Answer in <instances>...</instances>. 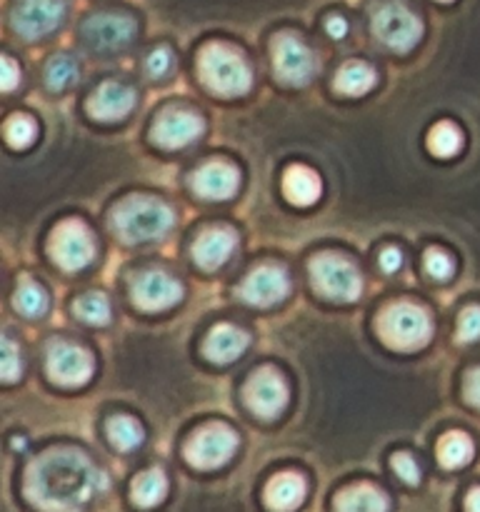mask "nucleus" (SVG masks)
<instances>
[{
	"label": "nucleus",
	"mask_w": 480,
	"mask_h": 512,
	"mask_svg": "<svg viewBox=\"0 0 480 512\" xmlns=\"http://www.w3.org/2000/svg\"><path fill=\"white\" fill-rule=\"evenodd\" d=\"M108 480L85 455L50 450L33 460L25 475V498L43 510H73L103 493Z\"/></svg>",
	"instance_id": "f257e3e1"
},
{
	"label": "nucleus",
	"mask_w": 480,
	"mask_h": 512,
	"mask_svg": "<svg viewBox=\"0 0 480 512\" xmlns=\"http://www.w3.org/2000/svg\"><path fill=\"white\" fill-rule=\"evenodd\" d=\"M173 210L158 198L133 195L125 198L113 213V228L125 243H148L170 233L173 228Z\"/></svg>",
	"instance_id": "f03ea898"
},
{
	"label": "nucleus",
	"mask_w": 480,
	"mask_h": 512,
	"mask_svg": "<svg viewBox=\"0 0 480 512\" xmlns=\"http://www.w3.org/2000/svg\"><path fill=\"white\" fill-rule=\"evenodd\" d=\"M200 80L215 95H245L253 85V73L243 55L225 43H208L198 55Z\"/></svg>",
	"instance_id": "7ed1b4c3"
},
{
	"label": "nucleus",
	"mask_w": 480,
	"mask_h": 512,
	"mask_svg": "<svg viewBox=\"0 0 480 512\" xmlns=\"http://www.w3.org/2000/svg\"><path fill=\"white\" fill-rule=\"evenodd\" d=\"M378 335L388 348L413 353L428 345L433 335V320L428 310L415 303H393L380 313Z\"/></svg>",
	"instance_id": "20e7f679"
},
{
	"label": "nucleus",
	"mask_w": 480,
	"mask_h": 512,
	"mask_svg": "<svg viewBox=\"0 0 480 512\" xmlns=\"http://www.w3.org/2000/svg\"><path fill=\"white\" fill-rule=\"evenodd\" d=\"M310 280L323 298L335 300V303H353L363 293L358 268L343 255H315L310 260Z\"/></svg>",
	"instance_id": "39448f33"
},
{
	"label": "nucleus",
	"mask_w": 480,
	"mask_h": 512,
	"mask_svg": "<svg viewBox=\"0 0 480 512\" xmlns=\"http://www.w3.org/2000/svg\"><path fill=\"white\" fill-rule=\"evenodd\" d=\"M373 33L385 48L395 53H408L423 38V23L403 3H385L373 15Z\"/></svg>",
	"instance_id": "423d86ee"
},
{
	"label": "nucleus",
	"mask_w": 480,
	"mask_h": 512,
	"mask_svg": "<svg viewBox=\"0 0 480 512\" xmlns=\"http://www.w3.org/2000/svg\"><path fill=\"white\" fill-rule=\"evenodd\" d=\"M48 253L63 270H83L95 260V238L80 220H63L50 235Z\"/></svg>",
	"instance_id": "0eeeda50"
},
{
	"label": "nucleus",
	"mask_w": 480,
	"mask_h": 512,
	"mask_svg": "<svg viewBox=\"0 0 480 512\" xmlns=\"http://www.w3.org/2000/svg\"><path fill=\"white\" fill-rule=\"evenodd\" d=\"M238 450V435L223 423H210L185 443V460L198 470H215L228 463Z\"/></svg>",
	"instance_id": "6e6552de"
},
{
	"label": "nucleus",
	"mask_w": 480,
	"mask_h": 512,
	"mask_svg": "<svg viewBox=\"0 0 480 512\" xmlns=\"http://www.w3.org/2000/svg\"><path fill=\"white\" fill-rule=\"evenodd\" d=\"M45 370H48V378L53 380L55 385H63V388H80V385H85L93 378L95 360L93 355L85 348H80V345L55 340L48 348Z\"/></svg>",
	"instance_id": "1a4fd4ad"
},
{
	"label": "nucleus",
	"mask_w": 480,
	"mask_h": 512,
	"mask_svg": "<svg viewBox=\"0 0 480 512\" xmlns=\"http://www.w3.org/2000/svg\"><path fill=\"white\" fill-rule=\"evenodd\" d=\"M275 73L288 85H305L315 73V55L293 33H280L273 40Z\"/></svg>",
	"instance_id": "9d476101"
},
{
	"label": "nucleus",
	"mask_w": 480,
	"mask_h": 512,
	"mask_svg": "<svg viewBox=\"0 0 480 512\" xmlns=\"http://www.w3.org/2000/svg\"><path fill=\"white\" fill-rule=\"evenodd\" d=\"M183 293V285L173 275L160 273V270H145V273L135 275L133 283H130L133 303L140 310H148V313L173 308V305H178L183 300Z\"/></svg>",
	"instance_id": "9b49d317"
},
{
	"label": "nucleus",
	"mask_w": 480,
	"mask_h": 512,
	"mask_svg": "<svg viewBox=\"0 0 480 512\" xmlns=\"http://www.w3.org/2000/svg\"><path fill=\"white\" fill-rule=\"evenodd\" d=\"M243 400L258 418H275L288 405V385L273 368H263L248 378L243 388Z\"/></svg>",
	"instance_id": "f8f14e48"
},
{
	"label": "nucleus",
	"mask_w": 480,
	"mask_h": 512,
	"mask_svg": "<svg viewBox=\"0 0 480 512\" xmlns=\"http://www.w3.org/2000/svg\"><path fill=\"white\" fill-rule=\"evenodd\" d=\"M65 18L63 0H18L13 10V28L23 38L38 40L53 33Z\"/></svg>",
	"instance_id": "ddd939ff"
},
{
	"label": "nucleus",
	"mask_w": 480,
	"mask_h": 512,
	"mask_svg": "<svg viewBox=\"0 0 480 512\" xmlns=\"http://www.w3.org/2000/svg\"><path fill=\"white\" fill-rule=\"evenodd\" d=\"M290 293V278L285 268L273 263H265L255 268L253 273L245 278L240 285V298L245 303L255 305V308H270V305L280 303L285 295Z\"/></svg>",
	"instance_id": "4468645a"
},
{
	"label": "nucleus",
	"mask_w": 480,
	"mask_h": 512,
	"mask_svg": "<svg viewBox=\"0 0 480 512\" xmlns=\"http://www.w3.org/2000/svg\"><path fill=\"white\" fill-rule=\"evenodd\" d=\"M135 30H138V23L130 15L100 13L85 23L83 33L95 50L115 53V50H123L125 45H130V40L135 38Z\"/></svg>",
	"instance_id": "2eb2a0df"
},
{
	"label": "nucleus",
	"mask_w": 480,
	"mask_h": 512,
	"mask_svg": "<svg viewBox=\"0 0 480 512\" xmlns=\"http://www.w3.org/2000/svg\"><path fill=\"white\" fill-rule=\"evenodd\" d=\"M205 123L200 115L190 113V110H168L158 118L153 128V140L160 148L178 150L185 145L195 143L203 135Z\"/></svg>",
	"instance_id": "dca6fc26"
},
{
	"label": "nucleus",
	"mask_w": 480,
	"mask_h": 512,
	"mask_svg": "<svg viewBox=\"0 0 480 512\" xmlns=\"http://www.w3.org/2000/svg\"><path fill=\"white\" fill-rule=\"evenodd\" d=\"M135 105V90L130 85L120 83V80H105L100 88H95V93L90 95L85 108L93 115L95 120H103V123H115V120H123L125 115L133 110Z\"/></svg>",
	"instance_id": "f3484780"
},
{
	"label": "nucleus",
	"mask_w": 480,
	"mask_h": 512,
	"mask_svg": "<svg viewBox=\"0 0 480 512\" xmlns=\"http://www.w3.org/2000/svg\"><path fill=\"white\" fill-rule=\"evenodd\" d=\"M240 185V173L233 163L225 160H210L193 175V190L205 200H228L233 198Z\"/></svg>",
	"instance_id": "a211bd4d"
},
{
	"label": "nucleus",
	"mask_w": 480,
	"mask_h": 512,
	"mask_svg": "<svg viewBox=\"0 0 480 512\" xmlns=\"http://www.w3.org/2000/svg\"><path fill=\"white\" fill-rule=\"evenodd\" d=\"M235 245H238V235L233 228H225V225L208 228L193 243V258L203 270H218L220 265L228 263Z\"/></svg>",
	"instance_id": "6ab92c4d"
},
{
	"label": "nucleus",
	"mask_w": 480,
	"mask_h": 512,
	"mask_svg": "<svg viewBox=\"0 0 480 512\" xmlns=\"http://www.w3.org/2000/svg\"><path fill=\"white\" fill-rule=\"evenodd\" d=\"M250 345V335L245 333V330L235 328V325L230 323H223L218 325V328H213V333L205 338L203 343V353L205 358L213 360V363H233V360H238L240 355L248 350Z\"/></svg>",
	"instance_id": "aec40b11"
},
{
	"label": "nucleus",
	"mask_w": 480,
	"mask_h": 512,
	"mask_svg": "<svg viewBox=\"0 0 480 512\" xmlns=\"http://www.w3.org/2000/svg\"><path fill=\"white\" fill-rule=\"evenodd\" d=\"M283 193L298 208H308V205L318 203L320 193H323V183H320L318 173L305 165H290L283 175Z\"/></svg>",
	"instance_id": "412c9836"
},
{
	"label": "nucleus",
	"mask_w": 480,
	"mask_h": 512,
	"mask_svg": "<svg viewBox=\"0 0 480 512\" xmlns=\"http://www.w3.org/2000/svg\"><path fill=\"white\" fill-rule=\"evenodd\" d=\"M305 480L295 473H280L265 485V503L273 510H293L303 503Z\"/></svg>",
	"instance_id": "4be33fe9"
},
{
	"label": "nucleus",
	"mask_w": 480,
	"mask_h": 512,
	"mask_svg": "<svg viewBox=\"0 0 480 512\" xmlns=\"http://www.w3.org/2000/svg\"><path fill=\"white\" fill-rule=\"evenodd\" d=\"M375 85V70L368 63L350 60L335 75V88L345 95H363Z\"/></svg>",
	"instance_id": "5701e85b"
},
{
	"label": "nucleus",
	"mask_w": 480,
	"mask_h": 512,
	"mask_svg": "<svg viewBox=\"0 0 480 512\" xmlns=\"http://www.w3.org/2000/svg\"><path fill=\"white\" fill-rule=\"evenodd\" d=\"M473 440L465 433H445L438 443V460L443 468H463L473 460Z\"/></svg>",
	"instance_id": "b1692460"
},
{
	"label": "nucleus",
	"mask_w": 480,
	"mask_h": 512,
	"mask_svg": "<svg viewBox=\"0 0 480 512\" xmlns=\"http://www.w3.org/2000/svg\"><path fill=\"white\" fill-rule=\"evenodd\" d=\"M168 493V478L163 470H145L133 480V503L140 508H153Z\"/></svg>",
	"instance_id": "393cba45"
},
{
	"label": "nucleus",
	"mask_w": 480,
	"mask_h": 512,
	"mask_svg": "<svg viewBox=\"0 0 480 512\" xmlns=\"http://www.w3.org/2000/svg\"><path fill=\"white\" fill-rule=\"evenodd\" d=\"M340 510H388L390 503L380 490H375L373 485H355L348 488L345 493H340V498L335 500Z\"/></svg>",
	"instance_id": "a878e982"
},
{
	"label": "nucleus",
	"mask_w": 480,
	"mask_h": 512,
	"mask_svg": "<svg viewBox=\"0 0 480 512\" xmlns=\"http://www.w3.org/2000/svg\"><path fill=\"white\" fill-rule=\"evenodd\" d=\"M105 430H108V438L113 443V448L123 450V453H130V450L138 448L145 438L138 420L128 418V415H115V418H110Z\"/></svg>",
	"instance_id": "bb28decb"
},
{
	"label": "nucleus",
	"mask_w": 480,
	"mask_h": 512,
	"mask_svg": "<svg viewBox=\"0 0 480 512\" xmlns=\"http://www.w3.org/2000/svg\"><path fill=\"white\" fill-rule=\"evenodd\" d=\"M463 148V133L455 123L443 120V123H435L428 133V150L435 158H453L458 150Z\"/></svg>",
	"instance_id": "cd10ccee"
},
{
	"label": "nucleus",
	"mask_w": 480,
	"mask_h": 512,
	"mask_svg": "<svg viewBox=\"0 0 480 512\" xmlns=\"http://www.w3.org/2000/svg\"><path fill=\"white\" fill-rule=\"evenodd\" d=\"M48 303H50L48 293H45L38 283H33V280H23V283L18 285V290H15L13 305L20 310V313L28 315V318L45 315Z\"/></svg>",
	"instance_id": "c85d7f7f"
},
{
	"label": "nucleus",
	"mask_w": 480,
	"mask_h": 512,
	"mask_svg": "<svg viewBox=\"0 0 480 512\" xmlns=\"http://www.w3.org/2000/svg\"><path fill=\"white\" fill-rule=\"evenodd\" d=\"M75 313L88 325H108L110 323V300L103 293H88L75 303Z\"/></svg>",
	"instance_id": "c756f323"
},
{
	"label": "nucleus",
	"mask_w": 480,
	"mask_h": 512,
	"mask_svg": "<svg viewBox=\"0 0 480 512\" xmlns=\"http://www.w3.org/2000/svg\"><path fill=\"white\" fill-rule=\"evenodd\" d=\"M38 138V125L28 115H13V118L5 123V140H8L10 148H28Z\"/></svg>",
	"instance_id": "7c9ffc66"
},
{
	"label": "nucleus",
	"mask_w": 480,
	"mask_h": 512,
	"mask_svg": "<svg viewBox=\"0 0 480 512\" xmlns=\"http://www.w3.org/2000/svg\"><path fill=\"white\" fill-rule=\"evenodd\" d=\"M75 75H78V68H75L73 58H68V55H55L45 65V83H48L50 90H58V93L73 85Z\"/></svg>",
	"instance_id": "2f4dec72"
},
{
	"label": "nucleus",
	"mask_w": 480,
	"mask_h": 512,
	"mask_svg": "<svg viewBox=\"0 0 480 512\" xmlns=\"http://www.w3.org/2000/svg\"><path fill=\"white\" fill-rule=\"evenodd\" d=\"M23 375V360H20L18 345L5 335L3 338V383H15Z\"/></svg>",
	"instance_id": "473e14b6"
},
{
	"label": "nucleus",
	"mask_w": 480,
	"mask_h": 512,
	"mask_svg": "<svg viewBox=\"0 0 480 512\" xmlns=\"http://www.w3.org/2000/svg\"><path fill=\"white\" fill-rule=\"evenodd\" d=\"M425 270H428L435 280H448L450 275H453L455 263L448 253H443V250L438 248H430L428 253H425Z\"/></svg>",
	"instance_id": "72a5a7b5"
},
{
	"label": "nucleus",
	"mask_w": 480,
	"mask_h": 512,
	"mask_svg": "<svg viewBox=\"0 0 480 512\" xmlns=\"http://www.w3.org/2000/svg\"><path fill=\"white\" fill-rule=\"evenodd\" d=\"M458 340H463V343H475V340H480V308L478 305H470V308H465L463 315H460Z\"/></svg>",
	"instance_id": "f704fd0d"
},
{
	"label": "nucleus",
	"mask_w": 480,
	"mask_h": 512,
	"mask_svg": "<svg viewBox=\"0 0 480 512\" xmlns=\"http://www.w3.org/2000/svg\"><path fill=\"white\" fill-rule=\"evenodd\" d=\"M170 68H173V55H170V50L165 45L163 48H155L148 55V60H145V70H148L150 78H165L170 73Z\"/></svg>",
	"instance_id": "c9c22d12"
},
{
	"label": "nucleus",
	"mask_w": 480,
	"mask_h": 512,
	"mask_svg": "<svg viewBox=\"0 0 480 512\" xmlns=\"http://www.w3.org/2000/svg\"><path fill=\"white\" fill-rule=\"evenodd\" d=\"M390 463H393V470L398 473L400 480H405L408 485H418L420 483V470H418V463L413 460V455L395 453Z\"/></svg>",
	"instance_id": "e433bc0d"
},
{
	"label": "nucleus",
	"mask_w": 480,
	"mask_h": 512,
	"mask_svg": "<svg viewBox=\"0 0 480 512\" xmlns=\"http://www.w3.org/2000/svg\"><path fill=\"white\" fill-rule=\"evenodd\" d=\"M18 83H20L18 63H15L13 58H8V55H3V90L5 93H10V90H15V85Z\"/></svg>",
	"instance_id": "4c0bfd02"
},
{
	"label": "nucleus",
	"mask_w": 480,
	"mask_h": 512,
	"mask_svg": "<svg viewBox=\"0 0 480 512\" xmlns=\"http://www.w3.org/2000/svg\"><path fill=\"white\" fill-rule=\"evenodd\" d=\"M465 400L480 408V368L470 370L468 378H465Z\"/></svg>",
	"instance_id": "58836bf2"
},
{
	"label": "nucleus",
	"mask_w": 480,
	"mask_h": 512,
	"mask_svg": "<svg viewBox=\"0 0 480 512\" xmlns=\"http://www.w3.org/2000/svg\"><path fill=\"white\" fill-rule=\"evenodd\" d=\"M403 265V253L395 248H385L383 253H380V268L385 270V273H395V270Z\"/></svg>",
	"instance_id": "ea45409f"
},
{
	"label": "nucleus",
	"mask_w": 480,
	"mask_h": 512,
	"mask_svg": "<svg viewBox=\"0 0 480 512\" xmlns=\"http://www.w3.org/2000/svg\"><path fill=\"white\" fill-rule=\"evenodd\" d=\"M325 28H328V33L333 35V38H343V35L348 33V23H345V18H340V15H333V18H328Z\"/></svg>",
	"instance_id": "a19ab883"
},
{
	"label": "nucleus",
	"mask_w": 480,
	"mask_h": 512,
	"mask_svg": "<svg viewBox=\"0 0 480 512\" xmlns=\"http://www.w3.org/2000/svg\"><path fill=\"white\" fill-rule=\"evenodd\" d=\"M465 508H468V510H475V512H480V488L470 490L468 500H465Z\"/></svg>",
	"instance_id": "79ce46f5"
},
{
	"label": "nucleus",
	"mask_w": 480,
	"mask_h": 512,
	"mask_svg": "<svg viewBox=\"0 0 480 512\" xmlns=\"http://www.w3.org/2000/svg\"><path fill=\"white\" fill-rule=\"evenodd\" d=\"M440 3H453V0H440Z\"/></svg>",
	"instance_id": "37998d69"
}]
</instances>
